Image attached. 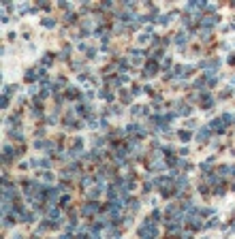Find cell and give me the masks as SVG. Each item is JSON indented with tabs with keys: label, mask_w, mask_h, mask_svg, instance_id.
<instances>
[{
	"label": "cell",
	"mask_w": 235,
	"mask_h": 239,
	"mask_svg": "<svg viewBox=\"0 0 235 239\" xmlns=\"http://www.w3.org/2000/svg\"><path fill=\"white\" fill-rule=\"evenodd\" d=\"M150 224H152V222L148 220V224L139 228V237H141V239H154V237H156V228L150 226Z\"/></svg>",
	"instance_id": "cell-1"
},
{
	"label": "cell",
	"mask_w": 235,
	"mask_h": 239,
	"mask_svg": "<svg viewBox=\"0 0 235 239\" xmlns=\"http://www.w3.org/2000/svg\"><path fill=\"white\" fill-rule=\"evenodd\" d=\"M98 209H101V207H98L96 203H90V205H86V207L81 209V216H92L94 211H98Z\"/></svg>",
	"instance_id": "cell-2"
},
{
	"label": "cell",
	"mask_w": 235,
	"mask_h": 239,
	"mask_svg": "<svg viewBox=\"0 0 235 239\" xmlns=\"http://www.w3.org/2000/svg\"><path fill=\"white\" fill-rule=\"evenodd\" d=\"M210 128H212V130L222 132V130H224V120H214V122L210 124Z\"/></svg>",
	"instance_id": "cell-3"
},
{
	"label": "cell",
	"mask_w": 235,
	"mask_h": 239,
	"mask_svg": "<svg viewBox=\"0 0 235 239\" xmlns=\"http://www.w3.org/2000/svg\"><path fill=\"white\" fill-rule=\"evenodd\" d=\"M210 132H212V128H210V126L201 128V130H199V135H197V141H205V139L210 137Z\"/></svg>",
	"instance_id": "cell-4"
},
{
	"label": "cell",
	"mask_w": 235,
	"mask_h": 239,
	"mask_svg": "<svg viewBox=\"0 0 235 239\" xmlns=\"http://www.w3.org/2000/svg\"><path fill=\"white\" fill-rule=\"evenodd\" d=\"M216 22H218V17H203V19H201L203 26H212V24H216Z\"/></svg>",
	"instance_id": "cell-5"
},
{
	"label": "cell",
	"mask_w": 235,
	"mask_h": 239,
	"mask_svg": "<svg viewBox=\"0 0 235 239\" xmlns=\"http://www.w3.org/2000/svg\"><path fill=\"white\" fill-rule=\"evenodd\" d=\"M186 41H188L186 32H180V34H177V38H175V43H180V45H182V43H186Z\"/></svg>",
	"instance_id": "cell-6"
},
{
	"label": "cell",
	"mask_w": 235,
	"mask_h": 239,
	"mask_svg": "<svg viewBox=\"0 0 235 239\" xmlns=\"http://www.w3.org/2000/svg\"><path fill=\"white\" fill-rule=\"evenodd\" d=\"M212 103H214L212 96L210 94H203V107H212Z\"/></svg>",
	"instance_id": "cell-7"
},
{
	"label": "cell",
	"mask_w": 235,
	"mask_h": 239,
	"mask_svg": "<svg viewBox=\"0 0 235 239\" xmlns=\"http://www.w3.org/2000/svg\"><path fill=\"white\" fill-rule=\"evenodd\" d=\"M152 73H156V64H154V62H150V64L145 66V75H152Z\"/></svg>",
	"instance_id": "cell-8"
},
{
	"label": "cell",
	"mask_w": 235,
	"mask_h": 239,
	"mask_svg": "<svg viewBox=\"0 0 235 239\" xmlns=\"http://www.w3.org/2000/svg\"><path fill=\"white\" fill-rule=\"evenodd\" d=\"M43 26H47V28H54V26H56V22H54V19H43Z\"/></svg>",
	"instance_id": "cell-9"
},
{
	"label": "cell",
	"mask_w": 235,
	"mask_h": 239,
	"mask_svg": "<svg viewBox=\"0 0 235 239\" xmlns=\"http://www.w3.org/2000/svg\"><path fill=\"white\" fill-rule=\"evenodd\" d=\"M26 79H28V81H32V79H36V73H26Z\"/></svg>",
	"instance_id": "cell-10"
},
{
	"label": "cell",
	"mask_w": 235,
	"mask_h": 239,
	"mask_svg": "<svg viewBox=\"0 0 235 239\" xmlns=\"http://www.w3.org/2000/svg\"><path fill=\"white\" fill-rule=\"evenodd\" d=\"M180 137H182V141H188V137H190V135H188V132H184V130H182V132H180Z\"/></svg>",
	"instance_id": "cell-11"
},
{
	"label": "cell",
	"mask_w": 235,
	"mask_h": 239,
	"mask_svg": "<svg viewBox=\"0 0 235 239\" xmlns=\"http://www.w3.org/2000/svg\"><path fill=\"white\" fill-rule=\"evenodd\" d=\"M182 239H190V235H188V233H186V235H182Z\"/></svg>",
	"instance_id": "cell-12"
},
{
	"label": "cell",
	"mask_w": 235,
	"mask_h": 239,
	"mask_svg": "<svg viewBox=\"0 0 235 239\" xmlns=\"http://www.w3.org/2000/svg\"><path fill=\"white\" fill-rule=\"evenodd\" d=\"M60 239H70V237H69V235H62V237H60Z\"/></svg>",
	"instance_id": "cell-13"
}]
</instances>
